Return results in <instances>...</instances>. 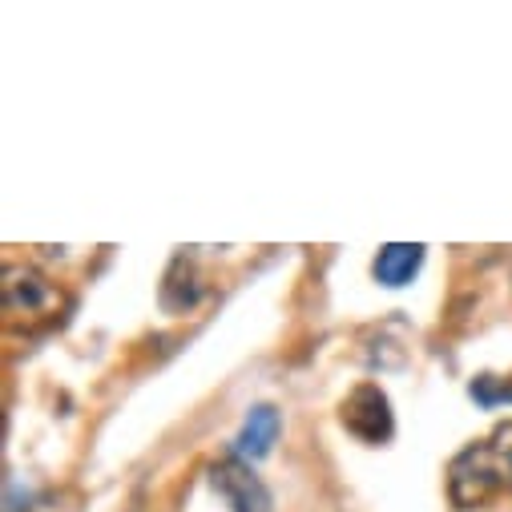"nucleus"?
I'll return each instance as SVG.
<instances>
[{
  "label": "nucleus",
  "mask_w": 512,
  "mask_h": 512,
  "mask_svg": "<svg viewBox=\"0 0 512 512\" xmlns=\"http://www.w3.org/2000/svg\"><path fill=\"white\" fill-rule=\"evenodd\" d=\"M0 291H5V315L9 323H33V319H49L61 303V291L33 267H5V283H0Z\"/></svg>",
  "instance_id": "nucleus-3"
},
{
  "label": "nucleus",
  "mask_w": 512,
  "mask_h": 512,
  "mask_svg": "<svg viewBox=\"0 0 512 512\" xmlns=\"http://www.w3.org/2000/svg\"><path fill=\"white\" fill-rule=\"evenodd\" d=\"M339 424L363 444H388L396 436V412L379 383H359L339 404Z\"/></svg>",
  "instance_id": "nucleus-2"
},
{
  "label": "nucleus",
  "mask_w": 512,
  "mask_h": 512,
  "mask_svg": "<svg viewBox=\"0 0 512 512\" xmlns=\"http://www.w3.org/2000/svg\"><path fill=\"white\" fill-rule=\"evenodd\" d=\"M210 484L222 492V500L234 508V512H275V500H271V488L250 472L246 460L238 456H222L214 468H210Z\"/></svg>",
  "instance_id": "nucleus-4"
},
{
  "label": "nucleus",
  "mask_w": 512,
  "mask_h": 512,
  "mask_svg": "<svg viewBox=\"0 0 512 512\" xmlns=\"http://www.w3.org/2000/svg\"><path fill=\"white\" fill-rule=\"evenodd\" d=\"M158 299H162V311H170V315H186V311L198 307V299H202V275H198L190 254H178V259L170 263Z\"/></svg>",
  "instance_id": "nucleus-7"
},
{
  "label": "nucleus",
  "mask_w": 512,
  "mask_h": 512,
  "mask_svg": "<svg viewBox=\"0 0 512 512\" xmlns=\"http://www.w3.org/2000/svg\"><path fill=\"white\" fill-rule=\"evenodd\" d=\"M279 432H283L279 408H271V404L250 408V416L242 420V428H238V436H234V456L246 460V464L267 460L271 448H275V440H279Z\"/></svg>",
  "instance_id": "nucleus-5"
},
{
  "label": "nucleus",
  "mask_w": 512,
  "mask_h": 512,
  "mask_svg": "<svg viewBox=\"0 0 512 512\" xmlns=\"http://www.w3.org/2000/svg\"><path fill=\"white\" fill-rule=\"evenodd\" d=\"M512 492V420L500 424L488 440L468 444L448 464V500L460 512L484 508L492 496Z\"/></svg>",
  "instance_id": "nucleus-1"
},
{
  "label": "nucleus",
  "mask_w": 512,
  "mask_h": 512,
  "mask_svg": "<svg viewBox=\"0 0 512 512\" xmlns=\"http://www.w3.org/2000/svg\"><path fill=\"white\" fill-rule=\"evenodd\" d=\"M468 396L480 404V408H500V404H512V379H496V375H480L472 379Z\"/></svg>",
  "instance_id": "nucleus-8"
},
{
  "label": "nucleus",
  "mask_w": 512,
  "mask_h": 512,
  "mask_svg": "<svg viewBox=\"0 0 512 512\" xmlns=\"http://www.w3.org/2000/svg\"><path fill=\"white\" fill-rule=\"evenodd\" d=\"M424 267V246L420 242H388L375 263H371V279L379 287H408Z\"/></svg>",
  "instance_id": "nucleus-6"
}]
</instances>
